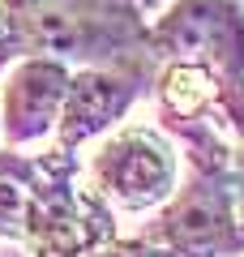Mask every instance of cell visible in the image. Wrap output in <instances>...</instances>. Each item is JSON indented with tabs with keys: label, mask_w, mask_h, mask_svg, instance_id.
<instances>
[{
	"label": "cell",
	"mask_w": 244,
	"mask_h": 257,
	"mask_svg": "<svg viewBox=\"0 0 244 257\" xmlns=\"http://www.w3.org/2000/svg\"><path fill=\"white\" fill-rule=\"evenodd\" d=\"M22 223H26V189L0 176V240H22Z\"/></svg>",
	"instance_id": "9"
},
{
	"label": "cell",
	"mask_w": 244,
	"mask_h": 257,
	"mask_svg": "<svg viewBox=\"0 0 244 257\" xmlns=\"http://www.w3.org/2000/svg\"><path fill=\"white\" fill-rule=\"evenodd\" d=\"M154 99H159V120H210L218 116V90L206 69L184 60H159L154 69Z\"/></svg>",
	"instance_id": "8"
},
{
	"label": "cell",
	"mask_w": 244,
	"mask_h": 257,
	"mask_svg": "<svg viewBox=\"0 0 244 257\" xmlns=\"http://www.w3.org/2000/svg\"><path fill=\"white\" fill-rule=\"evenodd\" d=\"M150 5H159V0H142V9H150Z\"/></svg>",
	"instance_id": "13"
},
{
	"label": "cell",
	"mask_w": 244,
	"mask_h": 257,
	"mask_svg": "<svg viewBox=\"0 0 244 257\" xmlns=\"http://www.w3.org/2000/svg\"><path fill=\"white\" fill-rule=\"evenodd\" d=\"M69 77L73 69L52 56H22L9 64L0 82V138L9 150L35 146L56 133Z\"/></svg>",
	"instance_id": "7"
},
{
	"label": "cell",
	"mask_w": 244,
	"mask_h": 257,
	"mask_svg": "<svg viewBox=\"0 0 244 257\" xmlns=\"http://www.w3.org/2000/svg\"><path fill=\"white\" fill-rule=\"evenodd\" d=\"M167 128L189 146V180L154 210V223L142 236L172 257H240L244 227L235 210V150L210 120H176Z\"/></svg>",
	"instance_id": "2"
},
{
	"label": "cell",
	"mask_w": 244,
	"mask_h": 257,
	"mask_svg": "<svg viewBox=\"0 0 244 257\" xmlns=\"http://www.w3.org/2000/svg\"><path fill=\"white\" fill-rule=\"evenodd\" d=\"M77 172V150L64 146L43 155L0 150V176L26 189L22 244L30 257H90L116 240V210L94 189H81Z\"/></svg>",
	"instance_id": "3"
},
{
	"label": "cell",
	"mask_w": 244,
	"mask_h": 257,
	"mask_svg": "<svg viewBox=\"0 0 244 257\" xmlns=\"http://www.w3.org/2000/svg\"><path fill=\"white\" fill-rule=\"evenodd\" d=\"M150 52L206 69L218 116L244 142V0H172L150 22Z\"/></svg>",
	"instance_id": "4"
},
{
	"label": "cell",
	"mask_w": 244,
	"mask_h": 257,
	"mask_svg": "<svg viewBox=\"0 0 244 257\" xmlns=\"http://www.w3.org/2000/svg\"><path fill=\"white\" fill-rule=\"evenodd\" d=\"M0 18L22 56H52L73 69L150 60L142 0H0Z\"/></svg>",
	"instance_id": "1"
},
{
	"label": "cell",
	"mask_w": 244,
	"mask_h": 257,
	"mask_svg": "<svg viewBox=\"0 0 244 257\" xmlns=\"http://www.w3.org/2000/svg\"><path fill=\"white\" fill-rule=\"evenodd\" d=\"M86 176H90V189L111 210L146 214L159 210L180 189V155L163 128L129 124L90 155Z\"/></svg>",
	"instance_id": "5"
},
{
	"label": "cell",
	"mask_w": 244,
	"mask_h": 257,
	"mask_svg": "<svg viewBox=\"0 0 244 257\" xmlns=\"http://www.w3.org/2000/svg\"><path fill=\"white\" fill-rule=\"evenodd\" d=\"M231 172H235V210H240V227H244V142H240V150H235Z\"/></svg>",
	"instance_id": "11"
},
{
	"label": "cell",
	"mask_w": 244,
	"mask_h": 257,
	"mask_svg": "<svg viewBox=\"0 0 244 257\" xmlns=\"http://www.w3.org/2000/svg\"><path fill=\"white\" fill-rule=\"evenodd\" d=\"M154 69H159L154 56L133 64H107V69H73L56 124V146L81 150L86 142L103 138L111 124H120L133 111V103L146 90H154Z\"/></svg>",
	"instance_id": "6"
},
{
	"label": "cell",
	"mask_w": 244,
	"mask_h": 257,
	"mask_svg": "<svg viewBox=\"0 0 244 257\" xmlns=\"http://www.w3.org/2000/svg\"><path fill=\"white\" fill-rule=\"evenodd\" d=\"M13 60H18V52H13V39H9V30H5V18H0V77L9 73Z\"/></svg>",
	"instance_id": "12"
},
{
	"label": "cell",
	"mask_w": 244,
	"mask_h": 257,
	"mask_svg": "<svg viewBox=\"0 0 244 257\" xmlns=\"http://www.w3.org/2000/svg\"><path fill=\"white\" fill-rule=\"evenodd\" d=\"M90 257H172L167 248H159L154 240H146V236H129V240H111V244H103V248H94Z\"/></svg>",
	"instance_id": "10"
}]
</instances>
